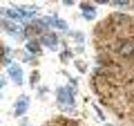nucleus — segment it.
Masks as SVG:
<instances>
[{"instance_id":"nucleus-3","label":"nucleus","mask_w":134,"mask_h":126,"mask_svg":"<svg viewBox=\"0 0 134 126\" xmlns=\"http://www.w3.org/2000/svg\"><path fill=\"white\" fill-rule=\"evenodd\" d=\"M41 41L42 43L53 50H55L57 49V37L54 34H49V35H44L41 38Z\"/></svg>"},{"instance_id":"nucleus-9","label":"nucleus","mask_w":134,"mask_h":126,"mask_svg":"<svg viewBox=\"0 0 134 126\" xmlns=\"http://www.w3.org/2000/svg\"><path fill=\"white\" fill-rule=\"evenodd\" d=\"M116 3H119V4H126V3H128L127 1H116Z\"/></svg>"},{"instance_id":"nucleus-2","label":"nucleus","mask_w":134,"mask_h":126,"mask_svg":"<svg viewBox=\"0 0 134 126\" xmlns=\"http://www.w3.org/2000/svg\"><path fill=\"white\" fill-rule=\"evenodd\" d=\"M58 99L60 102L64 103L72 104L74 103L73 96L71 92L67 88H60L58 92Z\"/></svg>"},{"instance_id":"nucleus-7","label":"nucleus","mask_w":134,"mask_h":126,"mask_svg":"<svg viewBox=\"0 0 134 126\" xmlns=\"http://www.w3.org/2000/svg\"><path fill=\"white\" fill-rule=\"evenodd\" d=\"M26 48L29 49V51H31L33 53H36V52H39L40 50V47L39 44L37 42H29L26 45Z\"/></svg>"},{"instance_id":"nucleus-4","label":"nucleus","mask_w":134,"mask_h":126,"mask_svg":"<svg viewBox=\"0 0 134 126\" xmlns=\"http://www.w3.org/2000/svg\"><path fill=\"white\" fill-rule=\"evenodd\" d=\"M28 107H29V102L27 101V99L23 98H19L16 103V109H15L16 115L20 116L24 114V113L26 112Z\"/></svg>"},{"instance_id":"nucleus-8","label":"nucleus","mask_w":134,"mask_h":126,"mask_svg":"<svg viewBox=\"0 0 134 126\" xmlns=\"http://www.w3.org/2000/svg\"><path fill=\"white\" fill-rule=\"evenodd\" d=\"M53 126H73L72 124H70L68 121L66 120H63L62 122L60 121H57L55 124H54Z\"/></svg>"},{"instance_id":"nucleus-1","label":"nucleus","mask_w":134,"mask_h":126,"mask_svg":"<svg viewBox=\"0 0 134 126\" xmlns=\"http://www.w3.org/2000/svg\"><path fill=\"white\" fill-rule=\"evenodd\" d=\"M8 74L10 75L11 78L13 79L16 84L18 85H21L23 82V71L21 67L18 66L17 64L12 65L8 70Z\"/></svg>"},{"instance_id":"nucleus-6","label":"nucleus","mask_w":134,"mask_h":126,"mask_svg":"<svg viewBox=\"0 0 134 126\" xmlns=\"http://www.w3.org/2000/svg\"><path fill=\"white\" fill-rule=\"evenodd\" d=\"M96 15V13L93 8L91 6H86V8H83V16L85 17L86 19H93Z\"/></svg>"},{"instance_id":"nucleus-5","label":"nucleus","mask_w":134,"mask_h":126,"mask_svg":"<svg viewBox=\"0 0 134 126\" xmlns=\"http://www.w3.org/2000/svg\"><path fill=\"white\" fill-rule=\"evenodd\" d=\"M44 20L46 21V23H48L49 24L52 25V26L57 27L59 29H67V24L65 21L62 20V19H59L56 18H49V17H47V18H44Z\"/></svg>"},{"instance_id":"nucleus-10","label":"nucleus","mask_w":134,"mask_h":126,"mask_svg":"<svg viewBox=\"0 0 134 126\" xmlns=\"http://www.w3.org/2000/svg\"><path fill=\"white\" fill-rule=\"evenodd\" d=\"M98 3H108V1H97Z\"/></svg>"}]
</instances>
